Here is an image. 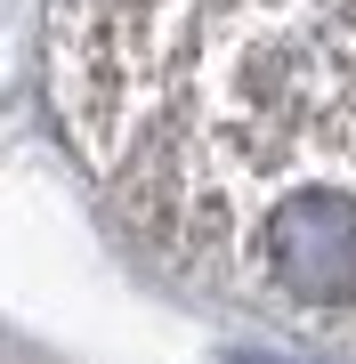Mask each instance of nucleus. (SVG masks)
I'll list each match as a JSON object with an SVG mask.
<instances>
[{
    "label": "nucleus",
    "instance_id": "nucleus-1",
    "mask_svg": "<svg viewBox=\"0 0 356 364\" xmlns=\"http://www.w3.org/2000/svg\"><path fill=\"white\" fill-rule=\"evenodd\" d=\"M267 284L316 308L356 299V195L300 186L267 210Z\"/></svg>",
    "mask_w": 356,
    "mask_h": 364
}]
</instances>
